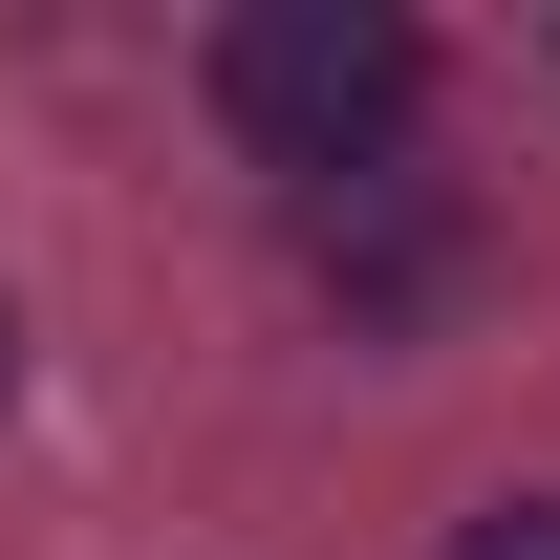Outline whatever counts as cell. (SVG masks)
I'll list each match as a JSON object with an SVG mask.
<instances>
[{
    "label": "cell",
    "instance_id": "cell-3",
    "mask_svg": "<svg viewBox=\"0 0 560 560\" xmlns=\"http://www.w3.org/2000/svg\"><path fill=\"white\" fill-rule=\"evenodd\" d=\"M453 560H560V495H495V517H453Z\"/></svg>",
    "mask_w": 560,
    "mask_h": 560
},
{
    "label": "cell",
    "instance_id": "cell-4",
    "mask_svg": "<svg viewBox=\"0 0 560 560\" xmlns=\"http://www.w3.org/2000/svg\"><path fill=\"white\" fill-rule=\"evenodd\" d=\"M0 388H22V324H0Z\"/></svg>",
    "mask_w": 560,
    "mask_h": 560
},
{
    "label": "cell",
    "instance_id": "cell-2",
    "mask_svg": "<svg viewBox=\"0 0 560 560\" xmlns=\"http://www.w3.org/2000/svg\"><path fill=\"white\" fill-rule=\"evenodd\" d=\"M302 237H324V280H346L366 324H410L431 280H453V215H410V195H388V173H346V195L302 215Z\"/></svg>",
    "mask_w": 560,
    "mask_h": 560
},
{
    "label": "cell",
    "instance_id": "cell-1",
    "mask_svg": "<svg viewBox=\"0 0 560 560\" xmlns=\"http://www.w3.org/2000/svg\"><path fill=\"white\" fill-rule=\"evenodd\" d=\"M215 108H237V151H280L302 195H346L431 108V44L388 0H237V22H215Z\"/></svg>",
    "mask_w": 560,
    "mask_h": 560
}]
</instances>
